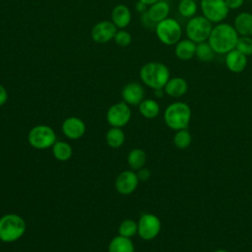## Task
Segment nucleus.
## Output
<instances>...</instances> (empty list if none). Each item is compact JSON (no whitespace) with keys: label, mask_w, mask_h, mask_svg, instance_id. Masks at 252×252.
Returning a JSON list of instances; mask_svg holds the SVG:
<instances>
[{"label":"nucleus","mask_w":252,"mask_h":252,"mask_svg":"<svg viewBox=\"0 0 252 252\" xmlns=\"http://www.w3.org/2000/svg\"><path fill=\"white\" fill-rule=\"evenodd\" d=\"M238 37L239 34L232 25L221 22L213 27L208 42L215 53L225 55L235 48Z\"/></svg>","instance_id":"nucleus-1"},{"label":"nucleus","mask_w":252,"mask_h":252,"mask_svg":"<svg viewBox=\"0 0 252 252\" xmlns=\"http://www.w3.org/2000/svg\"><path fill=\"white\" fill-rule=\"evenodd\" d=\"M141 81L153 90L163 89L167 81L170 79L168 67L158 61H151L144 64L139 72Z\"/></svg>","instance_id":"nucleus-2"},{"label":"nucleus","mask_w":252,"mask_h":252,"mask_svg":"<svg viewBox=\"0 0 252 252\" xmlns=\"http://www.w3.org/2000/svg\"><path fill=\"white\" fill-rule=\"evenodd\" d=\"M191 115V108L186 102L175 101L165 108L163 112V120L168 128L178 131L188 128Z\"/></svg>","instance_id":"nucleus-3"},{"label":"nucleus","mask_w":252,"mask_h":252,"mask_svg":"<svg viewBox=\"0 0 252 252\" xmlns=\"http://www.w3.org/2000/svg\"><path fill=\"white\" fill-rule=\"evenodd\" d=\"M27 225L25 220L16 214H6L0 218V240L10 243L20 239Z\"/></svg>","instance_id":"nucleus-4"},{"label":"nucleus","mask_w":252,"mask_h":252,"mask_svg":"<svg viewBox=\"0 0 252 252\" xmlns=\"http://www.w3.org/2000/svg\"><path fill=\"white\" fill-rule=\"evenodd\" d=\"M155 29L158 40L165 45H175L181 39V25L173 18L168 17L158 22Z\"/></svg>","instance_id":"nucleus-5"},{"label":"nucleus","mask_w":252,"mask_h":252,"mask_svg":"<svg viewBox=\"0 0 252 252\" xmlns=\"http://www.w3.org/2000/svg\"><path fill=\"white\" fill-rule=\"evenodd\" d=\"M213 23L202 16H194L190 18L185 27V33L187 38L195 43L207 41L213 29Z\"/></svg>","instance_id":"nucleus-6"},{"label":"nucleus","mask_w":252,"mask_h":252,"mask_svg":"<svg viewBox=\"0 0 252 252\" xmlns=\"http://www.w3.org/2000/svg\"><path fill=\"white\" fill-rule=\"evenodd\" d=\"M28 141L32 148L45 150L51 148L56 142V134L54 130L47 125H36L30 130Z\"/></svg>","instance_id":"nucleus-7"},{"label":"nucleus","mask_w":252,"mask_h":252,"mask_svg":"<svg viewBox=\"0 0 252 252\" xmlns=\"http://www.w3.org/2000/svg\"><path fill=\"white\" fill-rule=\"evenodd\" d=\"M200 8L203 16L213 24L223 22L230 11L225 0H200Z\"/></svg>","instance_id":"nucleus-8"},{"label":"nucleus","mask_w":252,"mask_h":252,"mask_svg":"<svg viewBox=\"0 0 252 252\" xmlns=\"http://www.w3.org/2000/svg\"><path fill=\"white\" fill-rule=\"evenodd\" d=\"M161 228L160 220L154 214H143L138 221V234L144 240L156 238Z\"/></svg>","instance_id":"nucleus-9"},{"label":"nucleus","mask_w":252,"mask_h":252,"mask_svg":"<svg viewBox=\"0 0 252 252\" xmlns=\"http://www.w3.org/2000/svg\"><path fill=\"white\" fill-rule=\"evenodd\" d=\"M131 119V109L124 102H117L111 105L106 112V120L111 127H124Z\"/></svg>","instance_id":"nucleus-10"},{"label":"nucleus","mask_w":252,"mask_h":252,"mask_svg":"<svg viewBox=\"0 0 252 252\" xmlns=\"http://www.w3.org/2000/svg\"><path fill=\"white\" fill-rule=\"evenodd\" d=\"M139 181L136 172L133 170H124L115 179V189L121 195H130L137 189Z\"/></svg>","instance_id":"nucleus-11"},{"label":"nucleus","mask_w":252,"mask_h":252,"mask_svg":"<svg viewBox=\"0 0 252 252\" xmlns=\"http://www.w3.org/2000/svg\"><path fill=\"white\" fill-rule=\"evenodd\" d=\"M117 28L111 21H101L96 23L91 32V36L97 43H105L113 39Z\"/></svg>","instance_id":"nucleus-12"},{"label":"nucleus","mask_w":252,"mask_h":252,"mask_svg":"<svg viewBox=\"0 0 252 252\" xmlns=\"http://www.w3.org/2000/svg\"><path fill=\"white\" fill-rule=\"evenodd\" d=\"M62 131L67 138L71 140H78L84 136L86 132V125L81 118L71 116L63 121Z\"/></svg>","instance_id":"nucleus-13"},{"label":"nucleus","mask_w":252,"mask_h":252,"mask_svg":"<svg viewBox=\"0 0 252 252\" xmlns=\"http://www.w3.org/2000/svg\"><path fill=\"white\" fill-rule=\"evenodd\" d=\"M123 101L128 105H139L144 99L145 90L143 86L137 82H131L124 86L121 92Z\"/></svg>","instance_id":"nucleus-14"},{"label":"nucleus","mask_w":252,"mask_h":252,"mask_svg":"<svg viewBox=\"0 0 252 252\" xmlns=\"http://www.w3.org/2000/svg\"><path fill=\"white\" fill-rule=\"evenodd\" d=\"M226 68L235 74L241 73L247 66V56L238 51L236 48L227 52L224 57Z\"/></svg>","instance_id":"nucleus-15"},{"label":"nucleus","mask_w":252,"mask_h":252,"mask_svg":"<svg viewBox=\"0 0 252 252\" xmlns=\"http://www.w3.org/2000/svg\"><path fill=\"white\" fill-rule=\"evenodd\" d=\"M164 93L170 97L178 98L183 96L188 91V83L182 77H173L170 78L165 84Z\"/></svg>","instance_id":"nucleus-16"},{"label":"nucleus","mask_w":252,"mask_h":252,"mask_svg":"<svg viewBox=\"0 0 252 252\" xmlns=\"http://www.w3.org/2000/svg\"><path fill=\"white\" fill-rule=\"evenodd\" d=\"M131 11L124 5H116L111 11V22L117 29H125L131 22Z\"/></svg>","instance_id":"nucleus-17"},{"label":"nucleus","mask_w":252,"mask_h":252,"mask_svg":"<svg viewBox=\"0 0 252 252\" xmlns=\"http://www.w3.org/2000/svg\"><path fill=\"white\" fill-rule=\"evenodd\" d=\"M169 4L165 0H159L149 6L147 14L149 18L157 25L158 22L168 18L169 15Z\"/></svg>","instance_id":"nucleus-18"},{"label":"nucleus","mask_w":252,"mask_h":252,"mask_svg":"<svg viewBox=\"0 0 252 252\" xmlns=\"http://www.w3.org/2000/svg\"><path fill=\"white\" fill-rule=\"evenodd\" d=\"M240 35L252 36V13L250 12H241L239 13L233 21L232 25Z\"/></svg>","instance_id":"nucleus-19"},{"label":"nucleus","mask_w":252,"mask_h":252,"mask_svg":"<svg viewBox=\"0 0 252 252\" xmlns=\"http://www.w3.org/2000/svg\"><path fill=\"white\" fill-rule=\"evenodd\" d=\"M196 45L194 41H192L189 38L186 39H180L174 47V53L176 57L180 60L187 61L192 59L195 56L196 53Z\"/></svg>","instance_id":"nucleus-20"},{"label":"nucleus","mask_w":252,"mask_h":252,"mask_svg":"<svg viewBox=\"0 0 252 252\" xmlns=\"http://www.w3.org/2000/svg\"><path fill=\"white\" fill-rule=\"evenodd\" d=\"M108 252H135V247L130 238L118 234L110 240Z\"/></svg>","instance_id":"nucleus-21"},{"label":"nucleus","mask_w":252,"mask_h":252,"mask_svg":"<svg viewBox=\"0 0 252 252\" xmlns=\"http://www.w3.org/2000/svg\"><path fill=\"white\" fill-rule=\"evenodd\" d=\"M138 106L140 113L145 118L152 119L159 114V104L158 103L157 100L153 98H144Z\"/></svg>","instance_id":"nucleus-22"},{"label":"nucleus","mask_w":252,"mask_h":252,"mask_svg":"<svg viewBox=\"0 0 252 252\" xmlns=\"http://www.w3.org/2000/svg\"><path fill=\"white\" fill-rule=\"evenodd\" d=\"M51 148L54 158L59 161H66L72 157V147L64 141H56Z\"/></svg>","instance_id":"nucleus-23"},{"label":"nucleus","mask_w":252,"mask_h":252,"mask_svg":"<svg viewBox=\"0 0 252 252\" xmlns=\"http://www.w3.org/2000/svg\"><path fill=\"white\" fill-rule=\"evenodd\" d=\"M147 160V155L142 149H133L127 156V162L131 169L139 170L144 167Z\"/></svg>","instance_id":"nucleus-24"},{"label":"nucleus","mask_w":252,"mask_h":252,"mask_svg":"<svg viewBox=\"0 0 252 252\" xmlns=\"http://www.w3.org/2000/svg\"><path fill=\"white\" fill-rule=\"evenodd\" d=\"M106 144L112 149L120 148L125 141V134L121 128L111 127L105 135Z\"/></svg>","instance_id":"nucleus-25"},{"label":"nucleus","mask_w":252,"mask_h":252,"mask_svg":"<svg viewBox=\"0 0 252 252\" xmlns=\"http://www.w3.org/2000/svg\"><path fill=\"white\" fill-rule=\"evenodd\" d=\"M215 51L213 50L210 43L207 41H203L197 43L196 45V53L195 56L202 62H210L215 57Z\"/></svg>","instance_id":"nucleus-26"},{"label":"nucleus","mask_w":252,"mask_h":252,"mask_svg":"<svg viewBox=\"0 0 252 252\" xmlns=\"http://www.w3.org/2000/svg\"><path fill=\"white\" fill-rule=\"evenodd\" d=\"M192 142V136L187 129H181L175 132L173 136V144L177 149H187Z\"/></svg>","instance_id":"nucleus-27"},{"label":"nucleus","mask_w":252,"mask_h":252,"mask_svg":"<svg viewBox=\"0 0 252 252\" xmlns=\"http://www.w3.org/2000/svg\"><path fill=\"white\" fill-rule=\"evenodd\" d=\"M198 5L195 0H180L178 3V12L184 18H192L196 16Z\"/></svg>","instance_id":"nucleus-28"},{"label":"nucleus","mask_w":252,"mask_h":252,"mask_svg":"<svg viewBox=\"0 0 252 252\" xmlns=\"http://www.w3.org/2000/svg\"><path fill=\"white\" fill-rule=\"evenodd\" d=\"M118 233L121 236L131 238L138 233V222L133 220H124L118 227Z\"/></svg>","instance_id":"nucleus-29"},{"label":"nucleus","mask_w":252,"mask_h":252,"mask_svg":"<svg viewBox=\"0 0 252 252\" xmlns=\"http://www.w3.org/2000/svg\"><path fill=\"white\" fill-rule=\"evenodd\" d=\"M235 48L247 57L252 55V36L240 35L238 37Z\"/></svg>","instance_id":"nucleus-30"},{"label":"nucleus","mask_w":252,"mask_h":252,"mask_svg":"<svg viewBox=\"0 0 252 252\" xmlns=\"http://www.w3.org/2000/svg\"><path fill=\"white\" fill-rule=\"evenodd\" d=\"M115 43L121 47H125V46H128L131 41H132V36L131 34L123 30V29H120V30H117L114 37H113Z\"/></svg>","instance_id":"nucleus-31"},{"label":"nucleus","mask_w":252,"mask_h":252,"mask_svg":"<svg viewBox=\"0 0 252 252\" xmlns=\"http://www.w3.org/2000/svg\"><path fill=\"white\" fill-rule=\"evenodd\" d=\"M244 1L245 0H225V3L229 10H237L244 4Z\"/></svg>","instance_id":"nucleus-32"},{"label":"nucleus","mask_w":252,"mask_h":252,"mask_svg":"<svg viewBox=\"0 0 252 252\" xmlns=\"http://www.w3.org/2000/svg\"><path fill=\"white\" fill-rule=\"evenodd\" d=\"M137 176L139 178V180H142V181H146L150 178L151 176V172L148 168H145V167H142L140 168L139 170H137Z\"/></svg>","instance_id":"nucleus-33"},{"label":"nucleus","mask_w":252,"mask_h":252,"mask_svg":"<svg viewBox=\"0 0 252 252\" xmlns=\"http://www.w3.org/2000/svg\"><path fill=\"white\" fill-rule=\"evenodd\" d=\"M141 22L144 26L150 28V27H156V24L149 18L147 12L145 13H142V17H141Z\"/></svg>","instance_id":"nucleus-34"},{"label":"nucleus","mask_w":252,"mask_h":252,"mask_svg":"<svg viewBox=\"0 0 252 252\" xmlns=\"http://www.w3.org/2000/svg\"><path fill=\"white\" fill-rule=\"evenodd\" d=\"M8 99V93L6 89L0 84V106L4 105Z\"/></svg>","instance_id":"nucleus-35"},{"label":"nucleus","mask_w":252,"mask_h":252,"mask_svg":"<svg viewBox=\"0 0 252 252\" xmlns=\"http://www.w3.org/2000/svg\"><path fill=\"white\" fill-rule=\"evenodd\" d=\"M136 10L142 14V13L147 12L148 6H147L145 3H143V2H141V1L138 0V2L136 3Z\"/></svg>","instance_id":"nucleus-36"},{"label":"nucleus","mask_w":252,"mask_h":252,"mask_svg":"<svg viewBox=\"0 0 252 252\" xmlns=\"http://www.w3.org/2000/svg\"><path fill=\"white\" fill-rule=\"evenodd\" d=\"M154 93H155V96L158 97V98H161V97L163 96V94H165L163 89H157V90H154Z\"/></svg>","instance_id":"nucleus-37"},{"label":"nucleus","mask_w":252,"mask_h":252,"mask_svg":"<svg viewBox=\"0 0 252 252\" xmlns=\"http://www.w3.org/2000/svg\"><path fill=\"white\" fill-rule=\"evenodd\" d=\"M139 1L145 3L147 6H150V5L156 3V2H158V1H159V0H139Z\"/></svg>","instance_id":"nucleus-38"},{"label":"nucleus","mask_w":252,"mask_h":252,"mask_svg":"<svg viewBox=\"0 0 252 252\" xmlns=\"http://www.w3.org/2000/svg\"><path fill=\"white\" fill-rule=\"evenodd\" d=\"M214 252H229L228 250H225V249H217L215 250Z\"/></svg>","instance_id":"nucleus-39"},{"label":"nucleus","mask_w":252,"mask_h":252,"mask_svg":"<svg viewBox=\"0 0 252 252\" xmlns=\"http://www.w3.org/2000/svg\"><path fill=\"white\" fill-rule=\"evenodd\" d=\"M165 1H170V0H165Z\"/></svg>","instance_id":"nucleus-40"},{"label":"nucleus","mask_w":252,"mask_h":252,"mask_svg":"<svg viewBox=\"0 0 252 252\" xmlns=\"http://www.w3.org/2000/svg\"><path fill=\"white\" fill-rule=\"evenodd\" d=\"M0 241H1V240H0Z\"/></svg>","instance_id":"nucleus-41"}]
</instances>
